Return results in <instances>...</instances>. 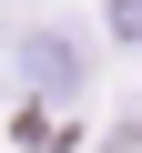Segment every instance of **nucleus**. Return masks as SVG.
Listing matches in <instances>:
<instances>
[{"label": "nucleus", "mask_w": 142, "mask_h": 153, "mask_svg": "<svg viewBox=\"0 0 142 153\" xmlns=\"http://www.w3.org/2000/svg\"><path fill=\"white\" fill-rule=\"evenodd\" d=\"M20 71H31L41 92H71L91 61H81V41H61V31H31V41H20Z\"/></svg>", "instance_id": "obj_1"}]
</instances>
